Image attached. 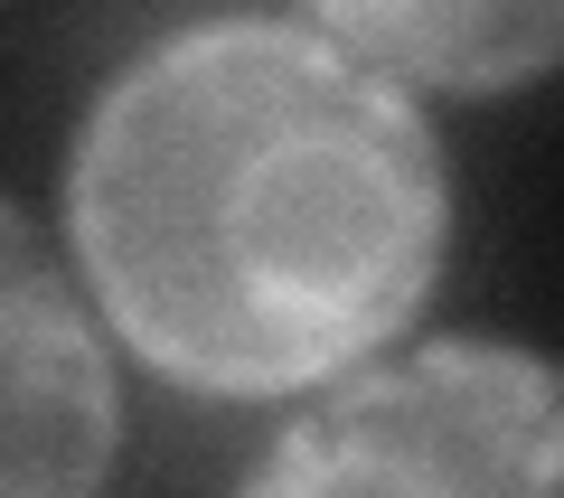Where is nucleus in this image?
Segmentation results:
<instances>
[{
	"instance_id": "nucleus-1",
	"label": "nucleus",
	"mask_w": 564,
	"mask_h": 498,
	"mask_svg": "<svg viewBox=\"0 0 564 498\" xmlns=\"http://www.w3.org/2000/svg\"><path fill=\"white\" fill-rule=\"evenodd\" d=\"M85 311L188 396H302L386 358L452 255L433 113L321 20H188L66 151Z\"/></svg>"
},
{
	"instance_id": "nucleus-2",
	"label": "nucleus",
	"mask_w": 564,
	"mask_h": 498,
	"mask_svg": "<svg viewBox=\"0 0 564 498\" xmlns=\"http://www.w3.org/2000/svg\"><path fill=\"white\" fill-rule=\"evenodd\" d=\"M555 367L518 339L452 329L321 386L236 498H555Z\"/></svg>"
},
{
	"instance_id": "nucleus-3",
	"label": "nucleus",
	"mask_w": 564,
	"mask_h": 498,
	"mask_svg": "<svg viewBox=\"0 0 564 498\" xmlns=\"http://www.w3.org/2000/svg\"><path fill=\"white\" fill-rule=\"evenodd\" d=\"M122 386L76 273L0 198V498H104Z\"/></svg>"
},
{
	"instance_id": "nucleus-4",
	"label": "nucleus",
	"mask_w": 564,
	"mask_h": 498,
	"mask_svg": "<svg viewBox=\"0 0 564 498\" xmlns=\"http://www.w3.org/2000/svg\"><path fill=\"white\" fill-rule=\"evenodd\" d=\"M339 47H358L377 76L414 85H452V95H499L555 66L564 20L536 0H329L311 10Z\"/></svg>"
}]
</instances>
